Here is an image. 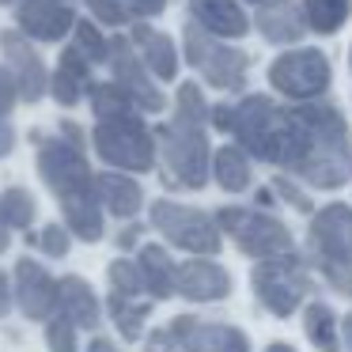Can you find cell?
Wrapping results in <instances>:
<instances>
[{
    "label": "cell",
    "mask_w": 352,
    "mask_h": 352,
    "mask_svg": "<svg viewBox=\"0 0 352 352\" xmlns=\"http://www.w3.org/2000/svg\"><path fill=\"white\" fill-rule=\"evenodd\" d=\"M50 87H54V99L61 102V107H76V102L84 99V91L91 87V61H87L76 46H69L61 54V65H57Z\"/></svg>",
    "instance_id": "23"
},
{
    "label": "cell",
    "mask_w": 352,
    "mask_h": 352,
    "mask_svg": "<svg viewBox=\"0 0 352 352\" xmlns=\"http://www.w3.org/2000/svg\"><path fill=\"white\" fill-rule=\"evenodd\" d=\"M303 333L318 352H341V337H337V314L326 303H311L303 314Z\"/></svg>",
    "instance_id": "26"
},
{
    "label": "cell",
    "mask_w": 352,
    "mask_h": 352,
    "mask_svg": "<svg viewBox=\"0 0 352 352\" xmlns=\"http://www.w3.org/2000/svg\"><path fill=\"white\" fill-rule=\"evenodd\" d=\"M190 23H197L201 31L216 34L223 42L243 38L250 31V19H246L239 0H190Z\"/></svg>",
    "instance_id": "19"
},
{
    "label": "cell",
    "mask_w": 352,
    "mask_h": 352,
    "mask_svg": "<svg viewBox=\"0 0 352 352\" xmlns=\"http://www.w3.org/2000/svg\"><path fill=\"white\" fill-rule=\"evenodd\" d=\"M265 352H296V349H292V344H284V341H273Z\"/></svg>",
    "instance_id": "48"
},
{
    "label": "cell",
    "mask_w": 352,
    "mask_h": 352,
    "mask_svg": "<svg viewBox=\"0 0 352 352\" xmlns=\"http://www.w3.org/2000/svg\"><path fill=\"white\" fill-rule=\"evenodd\" d=\"M0 4H8V0H0Z\"/></svg>",
    "instance_id": "50"
},
{
    "label": "cell",
    "mask_w": 352,
    "mask_h": 352,
    "mask_svg": "<svg viewBox=\"0 0 352 352\" xmlns=\"http://www.w3.org/2000/svg\"><path fill=\"white\" fill-rule=\"evenodd\" d=\"M61 133H65V140H69V144H76V148H84V133H80V125H72V122H65V125H61Z\"/></svg>",
    "instance_id": "44"
},
{
    "label": "cell",
    "mask_w": 352,
    "mask_h": 352,
    "mask_svg": "<svg viewBox=\"0 0 352 352\" xmlns=\"http://www.w3.org/2000/svg\"><path fill=\"white\" fill-rule=\"evenodd\" d=\"M140 223H133V228H125L122 235H118V246H122V250H129V246H137V239H140Z\"/></svg>",
    "instance_id": "43"
},
{
    "label": "cell",
    "mask_w": 352,
    "mask_h": 352,
    "mask_svg": "<svg viewBox=\"0 0 352 352\" xmlns=\"http://www.w3.org/2000/svg\"><path fill=\"white\" fill-rule=\"evenodd\" d=\"M46 344H50V352H80L76 349V326L65 314H54L46 326Z\"/></svg>",
    "instance_id": "36"
},
{
    "label": "cell",
    "mask_w": 352,
    "mask_h": 352,
    "mask_svg": "<svg viewBox=\"0 0 352 352\" xmlns=\"http://www.w3.org/2000/svg\"><path fill=\"white\" fill-rule=\"evenodd\" d=\"M178 296L190 303H216L231 296V273L212 258H190L178 265Z\"/></svg>",
    "instance_id": "16"
},
{
    "label": "cell",
    "mask_w": 352,
    "mask_h": 352,
    "mask_svg": "<svg viewBox=\"0 0 352 352\" xmlns=\"http://www.w3.org/2000/svg\"><path fill=\"white\" fill-rule=\"evenodd\" d=\"M288 175L318 190H337L352 178V133L344 114L326 99L296 102L284 110L280 163Z\"/></svg>",
    "instance_id": "1"
},
{
    "label": "cell",
    "mask_w": 352,
    "mask_h": 352,
    "mask_svg": "<svg viewBox=\"0 0 352 352\" xmlns=\"http://www.w3.org/2000/svg\"><path fill=\"white\" fill-rule=\"evenodd\" d=\"M133 46L140 50V61L148 65L155 80H175L178 76V50L163 31H152L148 23H133Z\"/></svg>",
    "instance_id": "21"
},
{
    "label": "cell",
    "mask_w": 352,
    "mask_h": 352,
    "mask_svg": "<svg viewBox=\"0 0 352 352\" xmlns=\"http://www.w3.org/2000/svg\"><path fill=\"white\" fill-rule=\"evenodd\" d=\"M250 284H254V296L261 299V307L276 318L296 314L299 303L311 296V273H307V261L299 254H280V258L258 261L250 273Z\"/></svg>",
    "instance_id": "6"
},
{
    "label": "cell",
    "mask_w": 352,
    "mask_h": 352,
    "mask_svg": "<svg viewBox=\"0 0 352 352\" xmlns=\"http://www.w3.org/2000/svg\"><path fill=\"white\" fill-rule=\"evenodd\" d=\"M31 243L38 246L46 258H65V254H69V246H72V231L61 228V223H46V228H42V235H34Z\"/></svg>",
    "instance_id": "35"
},
{
    "label": "cell",
    "mask_w": 352,
    "mask_h": 352,
    "mask_svg": "<svg viewBox=\"0 0 352 352\" xmlns=\"http://www.w3.org/2000/svg\"><path fill=\"white\" fill-rule=\"evenodd\" d=\"M269 84L292 102H314L329 91L333 84V69L322 50H284L273 65H269Z\"/></svg>",
    "instance_id": "10"
},
{
    "label": "cell",
    "mask_w": 352,
    "mask_h": 352,
    "mask_svg": "<svg viewBox=\"0 0 352 352\" xmlns=\"http://www.w3.org/2000/svg\"><path fill=\"white\" fill-rule=\"evenodd\" d=\"M254 23H258L261 38L273 42V46H296L311 31L303 16V4H296V0H265Z\"/></svg>",
    "instance_id": "17"
},
{
    "label": "cell",
    "mask_w": 352,
    "mask_h": 352,
    "mask_svg": "<svg viewBox=\"0 0 352 352\" xmlns=\"http://www.w3.org/2000/svg\"><path fill=\"white\" fill-rule=\"evenodd\" d=\"M19 91H16V80H12V72L0 69V118H8V110L16 107Z\"/></svg>",
    "instance_id": "38"
},
{
    "label": "cell",
    "mask_w": 352,
    "mask_h": 352,
    "mask_svg": "<svg viewBox=\"0 0 352 352\" xmlns=\"http://www.w3.org/2000/svg\"><path fill=\"white\" fill-rule=\"evenodd\" d=\"M216 223H220V231H228V235L235 239L239 250L258 258V261L292 254V231L284 228L273 212L231 205V208H220V212H216Z\"/></svg>",
    "instance_id": "9"
},
{
    "label": "cell",
    "mask_w": 352,
    "mask_h": 352,
    "mask_svg": "<svg viewBox=\"0 0 352 352\" xmlns=\"http://www.w3.org/2000/svg\"><path fill=\"white\" fill-rule=\"evenodd\" d=\"M208 122H212L220 133H231V122H235V107H228V102L212 107V110H208Z\"/></svg>",
    "instance_id": "39"
},
{
    "label": "cell",
    "mask_w": 352,
    "mask_h": 352,
    "mask_svg": "<svg viewBox=\"0 0 352 352\" xmlns=\"http://www.w3.org/2000/svg\"><path fill=\"white\" fill-rule=\"evenodd\" d=\"M231 137L246 155L261 163H280V144H284V107H276L269 95H246L235 107Z\"/></svg>",
    "instance_id": "8"
},
{
    "label": "cell",
    "mask_w": 352,
    "mask_h": 352,
    "mask_svg": "<svg viewBox=\"0 0 352 352\" xmlns=\"http://www.w3.org/2000/svg\"><path fill=\"white\" fill-rule=\"evenodd\" d=\"M167 329L178 352H250V337L228 322H201L193 314H178Z\"/></svg>",
    "instance_id": "13"
},
{
    "label": "cell",
    "mask_w": 352,
    "mask_h": 352,
    "mask_svg": "<svg viewBox=\"0 0 352 352\" xmlns=\"http://www.w3.org/2000/svg\"><path fill=\"white\" fill-rule=\"evenodd\" d=\"M349 61H352V54H349Z\"/></svg>",
    "instance_id": "52"
},
{
    "label": "cell",
    "mask_w": 352,
    "mask_h": 352,
    "mask_svg": "<svg viewBox=\"0 0 352 352\" xmlns=\"http://www.w3.org/2000/svg\"><path fill=\"white\" fill-rule=\"evenodd\" d=\"M12 148H16V129L0 118V160H4V155H12Z\"/></svg>",
    "instance_id": "41"
},
{
    "label": "cell",
    "mask_w": 352,
    "mask_h": 352,
    "mask_svg": "<svg viewBox=\"0 0 352 352\" xmlns=\"http://www.w3.org/2000/svg\"><path fill=\"white\" fill-rule=\"evenodd\" d=\"M61 4H69V0H61Z\"/></svg>",
    "instance_id": "51"
},
{
    "label": "cell",
    "mask_w": 352,
    "mask_h": 352,
    "mask_svg": "<svg viewBox=\"0 0 352 352\" xmlns=\"http://www.w3.org/2000/svg\"><path fill=\"white\" fill-rule=\"evenodd\" d=\"M12 288H16L19 311H23L27 318H34V322L54 318L57 307H61L57 280L38 265V261H31V258H19V265H16V284H12Z\"/></svg>",
    "instance_id": "14"
},
{
    "label": "cell",
    "mask_w": 352,
    "mask_h": 352,
    "mask_svg": "<svg viewBox=\"0 0 352 352\" xmlns=\"http://www.w3.org/2000/svg\"><path fill=\"white\" fill-rule=\"evenodd\" d=\"M137 265H140V276H144V292L152 299H170L178 292V265L170 261V254L163 246L155 243L140 246Z\"/></svg>",
    "instance_id": "24"
},
{
    "label": "cell",
    "mask_w": 352,
    "mask_h": 352,
    "mask_svg": "<svg viewBox=\"0 0 352 352\" xmlns=\"http://www.w3.org/2000/svg\"><path fill=\"white\" fill-rule=\"evenodd\" d=\"M311 261L322 269L326 284L341 296H352V208L333 201L318 208L307 231Z\"/></svg>",
    "instance_id": "3"
},
{
    "label": "cell",
    "mask_w": 352,
    "mask_h": 352,
    "mask_svg": "<svg viewBox=\"0 0 352 352\" xmlns=\"http://www.w3.org/2000/svg\"><path fill=\"white\" fill-rule=\"evenodd\" d=\"M12 299H16V288H12V280L4 273H0V318L12 311Z\"/></svg>",
    "instance_id": "42"
},
{
    "label": "cell",
    "mask_w": 352,
    "mask_h": 352,
    "mask_svg": "<svg viewBox=\"0 0 352 352\" xmlns=\"http://www.w3.org/2000/svg\"><path fill=\"white\" fill-rule=\"evenodd\" d=\"M182 50L186 61L205 76V84H212L216 91H243L246 76H250V57L243 50L228 46L223 38L201 31L197 23H186L182 31Z\"/></svg>",
    "instance_id": "5"
},
{
    "label": "cell",
    "mask_w": 352,
    "mask_h": 352,
    "mask_svg": "<svg viewBox=\"0 0 352 352\" xmlns=\"http://www.w3.org/2000/svg\"><path fill=\"white\" fill-rule=\"evenodd\" d=\"M208 102L201 95L197 84H182L175 95V118H186V122H197V125H208Z\"/></svg>",
    "instance_id": "32"
},
{
    "label": "cell",
    "mask_w": 352,
    "mask_h": 352,
    "mask_svg": "<svg viewBox=\"0 0 352 352\" xmlns=\"http://www.w3.org/2000/svg\"><path fill=\"white\" fill-rule=\"evenodd\" d=\"M87 91H91V110H95V118H99V122H107V118L137 114V102H133L118 84H91Z\"/></svg>",
    "instance_id": "29"
},
{
    "label": "cell",
    "mask_w": 352,
    "mask_h": 352,
    "mask_svg": "<svg viewBox=\"0 0 352 352\" xmlns=\"http://www.w3.org/2000/svg\"><path fill=\"white\" fill-rule=\"evenodd\" d=\"M152 228L160 231L167 243L178 250H190L197 258H212L220 254V223L216 216L201 212V208L178 205V201H155L152 205Z\"/></svg>",
    "instance_id": "11"
},
{
    "label": "cell",
    "mask_w": 352,
    "mask_h": 352,
    "mask_svg": "<svg viewBox=\"0 0 352 352\" xmlns=\"http://www.w3.org/2000/svg\"><path fill=\"white\" fill-rule=\"evenodd\" d=\"M160 148H163V167H167L170 186L182 190H201L212 175V148H208L205 125L175 118L170 125L160 129Z\"/></svg>",
    "instance_id": "4"
},
{
    "label": "cell",
    "mask_w": 352,
    "mask_h": 352,
    "mask_svg": "<svg viewBox=\"0 0 352 352\" xmlns=\"http://www.w3.org/2000/svg\"><path fill=\"white\" fill-rule=\"evenodd\" d=\"M8 243H12V235H8V223H4V216H0V254L8 250Z\"/></svg>",
    "instance_id": "47"
},
{
    "label": "cell",
    "mask_w": 352,
    "mask_h": 352,
    "mask_svg": "<svg viewBox=\"0 0 352 352\" xmlns=\"http://www.w3.org/2000/svg\"><path fill=\"white\" fill-rule=\"evenodd\" d=\"M212 178L220 182V190L243 193L250 186V155L239 144H223L212 152Z\"/></svg>",
    "instance_id": "25"
},
{
    "label": "cell",
    "mask_w": 352,
    "mask_h": 352,
    "mask_svg": "<svg viewBox=\"0 0 352 352\" xmlns=\"http://www.w3.org/2000/svg\"><path fill=\"white\" fill-rule=\"evenodd\" d=\"M95 193H99V205L110 216H118V220L137 216L140 205H144V190L129 175H122V170H107V175L95 178Z\"/></svg>",
    "instance_id": "22"
},
{
    "label": "cell",
    "mask_w": 352,
    "mask_h": 352,
    "mask_svg": "<svg viewBox=\"0 0 352 352\" xmlns=\"http://www.w3.org/2000/svg\"><path fill=\"white\" fill-rule=\"evenodd\" d=\"M87 352H122L114 341H107V337H91V344H87Z\"/></svg>",
    "instance_id": "45"
},
{
    "label": "cell",
    "mask_w": 352,
    "mask_h": 352,
    "mask_svg": "<svg viewBox=\"0 0 352 352\" xmlns=\"http://www.w3.org/2000/svg\"><path fill=\"white\" fill-rule=\"evenodd\" d=\"M110 69H114V84L137 102V110H148V114H160L167 107L163 91L155 87L148 65L140 61V54H133L129 38H110Z\"/></svg>",
    "instance_id": "12"
},
{
    "label": "cell",
    "mask_w": 352,
    "mask_h": 352,
    "mask_svg": "<svg viewBox=\"0 0 352 352\" xmlns=\"http://www.w3.org/2000/svg\"><path fill=\"white\" fill-rule=\"evenodd\" d=\"M91 140H95L99 160L118 167V170H137V175H144V170L155 167V137L140 122V114L107 118V122L95 125Z\"/></svg>",
    "instance_id": "7"
},
{
    "label": "cell",
    "mask_w": 352,
    "mask_h": 352,
    "mask_svg": "<svg viewBox=\"0 0 352 352\" xmlns=\"http://www.w3.org/2000/svg\"><path fill=\"white\" fill-rule=\"evenodd\" d=\"M72 31H76V42H72V46H76V50H80V54H84L91 65L110 61V42L102 38V31L91 23V19H80V23L72 27Z\"/></svg>",
    "instance_id": "31"
},
{
    "label": "cell",
    "mask_w": 352,
    "mask_h": 352,
    "mask_svg": "<svg viewBox=\"0 0 352 352\" xmlns=\"http://www.w3.org/2000/svg\"><path fill=\"white\" fill-rule=\"evenodd\" d=\"M91 4V16L107 27H125V23H137V12H133L129 0H87Z\"/></svg>",
    "instance_id": "34"
},
{
    "label": "cell",
    "mask_w": 352,
    "mask_h": 352,
    "mask_svg": "<svg viewBox=\"0 0 352 352\" xmlns=\"http://www.w3.org/2000/svg\"><path fill=\"white\" fill-rule=\"evenodd\" d=\"M341 333H344V344H349V352H352V314H344V322H341Z\"/></svg>",
    "instance_id": "46"
},
{
    "label": "cell",
    "mask_w": 352,
    "mask_h": 352,
    "mask_svg": "<svg viewBox=\"0 0 352 352\" xmlns=\"http://www.w3.org/2000/svg\"><path fill=\"white\" fill-rule=\"evenodd\" d=\"M129 4H133V12H137V23H140V19L160 16V12L167 8V0H129Z\"/></svg>",
    "instance_id": "40"
},
{
    "label": "cell",
    "mask_w": 352,
    "mask_h": 352,
    "mask_svg": "<svg viewBox=\"0 0 352 352\" xmlns=\"http://www.w3.org/2000/svg\"><path fill=\"white\" fill-rule=\"evenodd\" d=\"M273 190L280 193V201H288L296 212H314V205H311V197H307L303 190H299L296 182H292L288 175H280V178H273Z\"/></svg>",
    "instance_id": "37"
},
{
    "label": "cell",
    "mask_w": 352,
    "mask_h": 352,
    "mask_svg": "<svg viewBox=\"0 0 352 352\" xmlns=\"http://www.w3.org/2000/svg\"><path fill=\"white\" fill-rule=\"evenodd\" d=\"M16 19L31 38H42V42H61L65 34L76 27L72 8L61 4V0H23Z\"/></svg>",
    "instance_id": "18"
},
{
    "label": "cell",
    "mask_w": 352,
    "mask_h": 352,
    "mask_svg": "<svg viewBox=\"0 0 352 352\" xmlns=\"http://www.w3.org/2000/svg\"><path fill=\"white\" fill-rule=\"evenodd\" d=\"M57 296H61L57 314H65L76 329H95L99 326L102 307H99V296L91 292V284H87L84 276H65V280H57Z\"/></svg>",
    "instance_id": "20"
},
{
    "label": "cell",
    "mask_w": 352,
    "mask_h": 352,
    "mask_svg": "<svg viewBox=\"0 0 352 352\" xmlns=\"http://www.w3.org/2000/svg\"><path fill=\"white\" fill-rule=\"evenodd\" d=\"M110 318H114V326L122 329L125 341H137L140 333H144V318H148V303H137V299L129 296H110Z\"/></svg>",
    "instance_id": "28"
},
{
    "label": "cell",
    "mask_w": 352,
    "mask_h": 352,
    "mask_svg": "<svg viewBox=\"0 0 352 352\" xmlns=\"http://www.w3.org/2000/svg\"><path fill=\"white\" fill-rule=\"evenodd\" d=\"M0 216L8 228H31L34 220V197L19 186H12L8 193H0Z\"/></svg>",
    "instance_id": "30"
},
{
    "label": "cell",
    "mask_w": 352,
    "mask_h": 352,
    "mask_svg": "<svg viewBox=\"0 0 352 352\" xmlns=\"http://www.w3.org/2000/svg\"><path fill=\"white\" fill-rule=\"evenodd\" d=\"M250 4H258V8H261V4H265V0H250Z\"/></svg>",
    "instance_id": "49"
},
{
    "label": "cell",
    "mask_w": 352,
    "mask_h": 352,
    "mask_svg": "<svg viewBox=\"0 0 352 352\" xmlns=\"http://www.w3.org/2000/svg\"><path fill=\"white\" fill-rule=\"evenodd\" d=\"M0 46H4V54H8L12 80H16L19 99H27V102L42 99L46 87H50V76H46L42 57L31 50V42H27L23 34H16V31H4V34H0Z\"/></svg>",
    "instance_id": "15"
},
{
    "label": "cell",
    "mask_w": 352,
    "mask_h": 352,
    "mask_svg": "<svg viewBox=\"0 0 352 352\" xmlns=\"http://www.w3.org/2000/svg\"><path fill=\"white\" fill-rule=\"evenodd\" d=\"M110 284H114L118 296L137 299L140 292H144V276H140V265H137V261H129V258L110 261Z\"/></svg>",
    "instance_id": "33"
},
{
    "label": "cell",
    "mask_w": 352,
    "mask_h": 352,
    "mask_svg": "<svg viewBox=\"0 0 352 352\" xmlns=\"http://www.w3.org/2000/svg\"><path fill=\"white\" fill-rule=\"evenodd\" d=\"M303 16L314 34H337L352 16V0H303Z\"/></svg>",
    "instance_id": "27"
},
{
    "label": "cell",
    "mask_w": 352,
    "mask_h": 352,
    "mask_svg": "<svg viewBox=\"0 0 352 352\" xmlns=\"http://www.w3.org/2000/svg\"><path fill=\"white\" fill-rule=\"evenodd\" d=\"M38 175L57 193L65 212V228L84 243L102 239V205L95 193V175L84 160V148L69 144L65 137L42 140L38 148Z\"/></svg>",
    "instance_id": "2"
}]
</instances>
